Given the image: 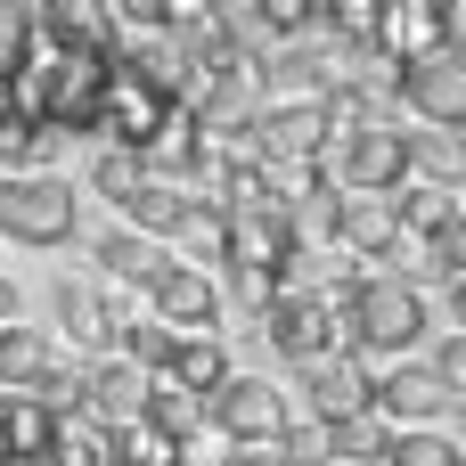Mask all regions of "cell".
Returning a JSON list of instances; mask_svg holds the SVG:
<instances>
[{"label":"cell","instance_id":"1f68e13d","mask_svg":"<svg viewBox=\"0 0 466 466\" xmlns=\"http://www.w3.org/2000/svg\"><path fill=\"white\" fill-rule=\"evenodd\" d=\"M426 369H434V377H442V385H451V393H459V401H466V336H442Z\"/></svg>","mask_w":466,"mask_h":466},{"label":"cell","instance_id":"ffe728a7","mask_svg":"<svg viewBox=\"0 0 466 466\" xmlns=\"http://www.w3.org/2000/svg\"><path fill=\"white\" fill-rule=\"evenodd\" d=\"M164 262H172V254H164V246H147V238H131V229L98 238V279H106V287H123V295H131V287L147 295V279H156Z\"/></svg>","mask_w":466,"mask_h":466},{"label":"cell","instance_id":"5bb4252c","mask_svg":"<svg viewBox=\"0 0 466 466\" xmlns=\"http://www.w3.org/2000/svg\"><path fill=\"white\" fill-rule=\"evenodd\" d=\"M393 229H401V246H426V238H451V229H466L459 188H426V180H401V188H393Z\"/></svg>","mask_w":466,"mask_h":466},{"label":"cell","instance_id":"5b68a950","mask_svg":"<svg viewBox=\"0 0 466 466\" xmlns=\"http://www.w3.org/2000/svg\"><path fill=\"white\" fill-rule=\"evenodd\" d=\"M49 311H57V328H49V336H57V352L74 344V352H82V369L115 352V328H123V319H139V303H131L123 287H106V279H98V287H90V279H66V287L49 295Z\"/></svg>","mask_w":466,"mask_h":466},{"label":"cell","instance_id":"e0dca14e","mask_svg":"<svg viewBox=\"0 0 466 466\" xmlns=\"http://www.w3.org/2000/svg\"><path fill=\"white\" fill-rule=\"evenodd\" d=\"M57 360H66V352H57V336H49V328H25V319H8V328H0V393H33Z\"/></svg>","mask_w":466,"mask_h":466},{"label":"cell","instance_id":"44dd1931","mask_svg":"<svg viewBox=\"0 0 466 466\" xmlns=\"http://www.w3.org/2000/svg\"><path fill=\"white\" fill-rule=\"evenodd\" d=\"M139 426H147L164 451H180L188 434H205V401H188V393H172L164 377H147V410H139Z\"/></svg>","mask_w":466,"mask_h":466},{"label":"cell","instance_id":"d6a6232c","mask_svg":"<svg viewBox=\"0 0 466 466\" xmlns=\"http://www.w3.org/2000/svg\"><path fill=\"white\" fill-rule=\"evenodd\" d=\"M221 466H287V459H279V451H229Z\"/></svg>","mask_w":466,"mask_h":466},{"label":"cell","instance_id":"7402d4cb","mask_svg":"<svg viewBox=\"0 0 466 466\" xmlns=\"http://www.w3.org/2000/svg\"><path fill=\"white\" fill-rule=\"evenodd\" d=\"M410 180H426V188H459V180H466V139H459V131H410Z\"/></svg>","mask_w":466,"mask_h":466},{"label":"cell","instance_id":"d4e9b609","mask_svg":"<svg viewBox=\"0 0 466 466\" xmlns=\"http://www.w3.org/2000/svg\"><path fill=\"white\" fill-rule=\"evenodd\" d=\"M98 459H106V426H90L82 410H74V418H57L49 459H41V466H98Z\"/></svg>","mask_w":466,"mask_h":466},{"label":"cell","instance_id":"30bf717a","mask_svg":"<svg viewBox=\"0 0 466 466\" xmlns=\"http://www.w3.org/2000/svg\"><path fill=\"white\" fill-rule=\"evenodd\" d=\"M254 328H262V344H270V352H287L295 369H303V360H319V352H336V303H328V295H311V287H279V295L254 311Z\"/></svg>","mask_w":466,"mask_h":466},{"label":"cell","instance_id":"9a60e30c","mask_svg":"<svg viewBox=\"0 0 466 466\" xmlns=\"http://www.w3.org/2000/svg\"><path fill=\"white\" fill-rule=\"evenodd\" d=\"M164 123H172V106H164V98H147V90L115 82V90H106V115H98V147H123V156H139V147H147Z\"/></svg>","mask_w":466,"mask_h":466},{"label":"cell","instance_id":"83f0119b","mask_svg":"<svg viewBox=\"0 0 466 466\" xmlns=\"http://www.w3.org/2000/svg\"><path fill=\"white\" fill-rule=\"evenodd\" d=\"M459 434H393V451H385V466H459Z\"/></svg>","mask_w":466,"mask_h":466},{"label":"cell","instance_id":"277c9868","mask_svg":"<svg viewBox=\"0 0 466 466\" xmlns=\"http://www.w3.org/2000/svg\"><path fill=\"white\" fill-rule=\"evenodd\" d=\"M0 229H8L16 246H66V238L82 229L74 180H57V172H16V180H0Z\"/></svg>","mask_w":466,"mask_h":466},{"label":"cell","instance_id":"4316f807","mask_svg":"<svg viewBox=\"0 0 466 466\" xmlns=\"http://www.w3.org/2000/svg\"><path fill=\"white\" fill-rule=\"evenodd\" d=\"M139 180H147V172H139V156H123V147H98V156H90V197L123 205V197H131Z\"/></svg>","mask_w":466,"mask_h":466},{"label":"cell","instance_id":"f546056e","mask_svg":"<svg viewBox=\"0 0 466 466\" xmlns=\"http://www.w3.org/2000/svg\"><path fill=\"white\" fill-rule=\"evenodd\" d=\"M33 401H41L49 418H74V410H82V360H57V369L33 385Z\"/></svg>","mask_w":466,"mask_h":466},{"label":"cell","instance_id":"cb8c5ba5","mask_svg":"<svg viewBox=\"0 0 466 466\" xmlns=\"http://www.w3.org/2000/svg\"><path fill=\"white\" fill-rule=\"evenodd\" d=\"M393 279H442V287H459L466 279V229H451V238H426V246H401V270Z\"/></svg>","mask_w":466,"mask_h":466},{"label":"cell","instance_id":"f1b7e54d","mask_svg":"<svg viewBox=\"0 0 466 466\" xmlns=\"http://www.w3.org/2000/svg\"><path fill=\"white\" fill-rule=\"evenodd\" d=\"M33 57V8L25 0H0V82Z\"/></svg>","mask_w":466,"mask_h":466},{"label":"cell","instance_id":"e575fe53","mask_svg":"<svg viewBox=\"0 0 466 466\" xmlns=\"http://www.w3.org/2000/svg\"><path fill=\"white\" fill-rule=\"evenodd\" d=\"M172 466H180V459H172Z\"/></svg>","mask_w":466,"mask_h":466},{"label":"cell","instance_id":"6da1fadb","mask_svg":"<svg viewBox=\"0 0 466 466\" xmlns=\"http://www.w3.org/2000/svg\"><path fill=\"white\" fill-rule=\"evenodd\" d=\"M426 328H434V311H426V295L410 287V279H393V270H352L344 287H336V352H352V360H418V344H426Z\"/></svg>","mask_w":466,"mask_h":466},{"label":"cell","instance_id":"603a6c76","mask_svg":"<svg viewBox=\"0 0 466 466\" xmlns=\"http://www.w3.org/2000/svg\"><path fill=\"white\" fill-rule=\"evenodd\" d=\"M385 451H393V426H385L377 410L328 426V466H385Z\"/></svg>","mask_w":466,"mask_h":466},{"label":"cell","instance_id":"ac0fdd59","mask_svg":"<svg viewBox=\"0 0 466 466\" xmlns=\"http://www.w3.org/2000/svg\"><path fill=\"white\" fill-rule=\"evenodd\" d=\"M49 434H57V418L33 393H0V459L8 466H41L49 459Z\"/></svg>","mask_w":466,"mask_h":466},{"label":"cell","instance_id":"8992f818","mask_svg":"<svg viewBox=\"0 0 466 466\" xmlns=\"http://www.w3.org/2000/svg\"><path fill=\"white\" fill-rule=\"evenodd\" d=\"M369 410L393 426V434H451V418H459V393L426 369V360H393V369H377V385H369Z\"/></svg>","mask_w":466,"mask_h":466},{"label":"cell","instance_id":"3957f363","mask_svg":"<svg viewBox=\"0 0 466 466\" xmlns=\"http://www.w3.org/2000/svg\"><path fill=\"white\" fill-rule=\"evenodd\" d=\"M385 98L393 106H410L426 131H459L466 123V49H426V57H410V66H393L385 74Z\"/></svg>","mask_w":466,"mask_h":466},{"label":"cell","instance_id":"4fadbf2b","mask_svg":"<svg viewBox=\"0 0 466 466\" xmlns=\"http://www.w3.org/2000/svg\"><path fill=\"white\" fill-rule=\"evenodd\" d=\"M352 254V262H393L401 254V229H393V197H336V221H328V254Z\"/></svg>","mask_w":466,"mask_h":466},{"label":"cell","instance_id":"7c38bea8","mask_svg":"<svg viewBox=\"0 0 466 466\" xmlns=\"http://www.w3.org/2000/svg\"><path fill=\"white\" fill-rule=\"evenodd\" d=\"M295 377H303V418H311V426L369 418V385H377L369 360H352V352H319V360H303Z\"/></svg>","mask_w":466,"mask_h":466},{"label":"cell","instance_id":"836d02e7","mask_svg":"<svg viewBox=\"0 0 466 466\" xmlns=\"http://www.w3.org/2000/svg\"><path fill=\"white\" fill-rule=\"evenodd\" d=\"M98 466H123V459H115V451H106V459H98Z\"/></svg>","mask_w":466,"mask_h":466},{"label":"cell","instance_id":"d6986e66","mask_svg":"<svg viewBox=\"0 0 466 466\" xmlns=\"http://www.w3.org/2000/svg\"><path fill=\"white\" fill-rule=\"evenodd\" d=\"M188 205H197L188 188H172V180H139V188L123 197V229L156 246V238H172V229L188 221Z\"/></svg>","mask_w":466,"mask_h":466},{"label":"cell","instance_id":"8fae6325","mask_svg":"<svg viewBox=\"0 0 466 466\" xmlns=\"http://www.w3.org/2000/svg\"><path fill=\"white\" fill-rule=\"evenodd\" d=\"M147 319L156 328H172V336H221V287L205 279V270H180V262H164L156 279H147Z\"/></svg>","mask_w":466,"mask_h":466},{"label":"cell","instance_id":"9c48e42d","mask_svg":"<svg viewBox=\"0 0 466 466\" xmlns=\"http://www.w3.org/2000/svg\"><path fill=\"white\" fill-rule=\"evenodd\" d=\"M246 147H254V164H262V172H311V164H319V147H328L319 98H279V106H262V115H254V131H246Z\"/></svg>","mask_w":466,"mask_h":466},{"label":"cell","instance_id":"7a4b0ae2","mask_svg":"<svg viewBox=\"0 0 466 466\" xmlns=\"http://www.w3.org/2000/svg\"><path fill=\"white\" fill-rule=\"evenodd\" d=\"M311 172H319L336 197H393V188L410 180V131H401L393 115H377V123H360V131H336Z\"/></svg>","mask_w":466,"mask_h":466},{"label":"cell","instance_id":"52a82bcc","mask_svg":"<svg viewBox=\"0 0 466 466\" xmlns=\"http://www.w3.org/2000/svg\"><path fill=\"white\" fill-rule=\"evenodd\" d=\"M287 393L270 385V377H246V369H229V385L205 401V426L229 442V451H270L279 434H287Z\"/></svg>","mask_w":466,"mask_h":466},{"label":"cell","instance_id":"4dcf8cb0","mask_svg":"<svg viewBox=\"0 0 466 466\" xmlns=\"http://www.w3.org/2000/svg\"><path fill=\"white\" fill-rule=\"evenodd\" d=\"M287 466H328V426H311V418H287V434L270 442Z\"/></svg>","mask_w":466,"mask_h":466},{"label":"cell","instance_id":"ba28073f","mask_svg":"<svg viewBox=\"0 0 466 466\" xmlns=\"http://www.w3.org/2000/svg\"><path fill=\"white\" fill-rule=\"evenodd\" d=\"M459 41V8L451 0H369V49L385 66H410L426 49H451Z\"/></svg>","mask_w":466,"mask_h":466},{"label":"cell","instance_id":"484cf974","mask_svg":"<svg viewBox=\"0 0 466 466\" xmlns=\"http://www.w3.org/2000/svg\"><path fill=\"white\" fill-rule=\"evenodd\" d=\"M172 238H180V270H205V279L221 270V213H205V205H188V221H180Z\"/></svg>","mask_w":466,"mask_h":466},{"label":"cell","instance_id":"2e32d148","mask_svg":"<svg viewBox=\"0 0 466 466\" xmlns=\"http://www.w3.org/2000/svg\"><path fill=\"white\" fill-rule=\"evenodd\" d=\"M164 385L188 393V401H213V393L229 385V344H221V336H180L172 360H164Z\"/></svg>","mask_w":466,"mask_h":466}]
</instances>
